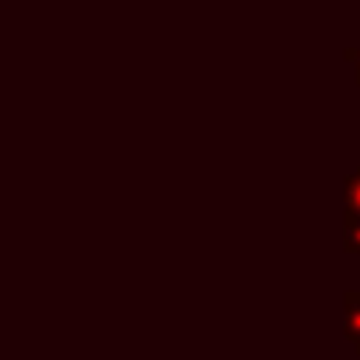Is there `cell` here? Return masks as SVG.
<instances>
[{
	"label": "cell",
	"instance_id": "6da1fadb",
	"mask_svg": "<svg viewBox=\"0 0 360 360\" xmlns=\"http://www.w3.org/2000/svg\"><path fill=\"white\" fill-rule=\"evenodd\" d=\"M343 335L360 354V290L343 292Z\"/></svg>",
	"mask_w": 360,
	"mask_h": 360
},
{
	"label": "cell",
	"instance_id": "277c9868",
	"mask_svg": "<svg viewBox=\"0 0 360 360\" xmlns=\"http://www.w3.org/2000/svg\"><path fill=\"white\" fill-rule=\"evenodd\" d=\"M343 59L354 65V70H357V73H354V82L360 84V48H346V51H343Z\"/></svg>",
	"mask_w": 360,
	"mask_h": 360
},
{
	"label": "cell",
	"instance_id": "7a4b0ae2",
	"mask_svg": "<svg viewBox=\"0 0 360 360\" xmlns=\"http://www.w3.org/2000/svg\"><path fill=\"white\" fill-rule=\"evenodd\" d=\"M343 208H346L343 219H360V169H354L343 180Z\"/></svg>",
	"mask_w": 360,
	"mask_h": 360
},
{
	"label": "cell",
	"instance_id": "3957f363",
	"mask_svg": "<svg viewBox=\"0 0 360 360\" xmlns=\"http://www.w3.org/2000/svg\"><path fill=\"white\" fill-rule=\"evenodd\" d=\"M343 248L360 256V219H343Z\"/></svg>",
	"mask_w": 360,
	"mask_h": 360
}]
</instances>
